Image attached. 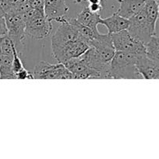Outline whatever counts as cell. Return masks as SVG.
Here are the masks:
<instances>
[{
    "label": "cell",
    "instance_id": "cell-21",
    "mask_svg": "<svg viewBox=\"0 0 159 159\" xmlns=\"http://www.w3.org/2000/svg\"><path fill=\"white\" fill-rule=\"evenodd\" d=\"M43 16H44V13L37 10V9H31V8L28 9L27 11H26L24 13L22 14V17L24 20L25 23H27V22L30 21V20H34V19L37 18V17Z\"/></svg>",
    "mask_w": 159,
    "mask_h": 159
},
{
    "label": "cell",
    "instance_id": "cell-22",
    "mask_svg": "<svg viewBox=\"0 0 159 159\" xmlns=\"http://www.w3.org/2000/svg\"><path fill=\"white\" fill-rule=\"evenodd\" d=\"M31 9H37L44 13V1L43 0H27Z\"/></svg>",
    "mask_w": 159,
    "mask_h": 159
},
{
    "label": "cell",
    "instance_id": "cell-11",
    "mask_svg": "<svg viewBox=\"0 0 159 159\" xmlns=\"http://www.w3.org/2000/svg\"><path fill=\"white\" fill-rule=\"evenodd\" d=\"M44 16L51 21L59 23L68 21L69 8L65 0H43Z\"/></svg>",
    "mask_w": 159,
    "mask_h": 159
},
{
    "label": "cell",
    "instance_id": "cell-24",
    "mask_svg": "<svg viewBox=\"0 0 159 159\" xmlns=\"http://www.w3.org/2000/svg\"><path fill=\"white\" fill-rule=\"evenodd\" d=\"M16 79H34L33 74L30 73L26 68H23V70H21L20 71H19L18 73L16 74Z\"/></svg>",
    "mask_w": 159,
    "mask_h": 159
},
{
    "label": "cell",
    "instance_id": "cell-10",
    "mask_svg": "<svg viewBox=\"0 0 159 159\" xmlns=\"http://www.w3.org/2000/svg\"><path fill=\"white\" fill-rule=\"evenodd\" d=\"M63 64L72 73L75 79H101L100 73L87 65L80 56L68 60Z\"/></svg>",
    "mask_w": 159,
    "mask_h": 159
},
{
    "label": "cell",
    "instance_id": "cell-19",
    "mask_svg": "<svg viewBox=\"0 0 159 159\" xmlns=\"http://www.w3.org/2000/svg\"><path fill=\"white\" fill-rule=\"evenodd\" d=\"M146 56L151 59L159 61V34H154L145 43Z\"/></svg>",
    "mask_w": 159,
    "mask_h": 159
},
{
    "label": "cell",
    "instance_id": "cell-16",
    "mask_svg": "<svg viewBox=\"0 0 159 159\" xmlns=\"http://www.w3.org/2000/svg\"><path fill=\"white\" fill-rule=\"evenodd\" d=\"M149 24L154 31L156 29L157 20L159 18V10L158 1L156 0H146L143 8Z\"/></svg>",
    "mask_w": 159,
    "mask_h": 159
},
{
    "label": "cell",
    "instance_id": "cell-26",
    "mask_svg": "<svg viewBox=\"0 0 159 159\" xmlns=\"http://www.w3.org/2000/svg\"><path fill=\"white\" fill-rule=\"evenodd\" d=\"M104 0H86L88 4H93V3H102Z\"/></svg>",
    "mask_w": 159,
    "mask_h": 159
},
{
    "label": "cell",
    "instance_id": "cell-20",
    "mask_svg": "<svg viewBox=\"0 0 159 159\" xmlns=\"http://www.w3.org/2000/svg\"><path fill=\"white\" fill-rule=\"evenodd\" d=\"M24 68L23 66V64L22 62L21 59H20V56H19V52L16 50V46H14L13 48V57H12V71L13 73L16 74L18 73L19 71H20L21 70H23Z\"/></svg>",
    "mask_w": 159,
    "mask_h": 159
},
{
    "label": "cell",
    "instance_id": "cell-8",
    "mask_svg": "<svg viewBox=\"0 0 159 159\" xmlns=\"http://www.w3.org/2000/svg\"><path fill=\"white\" fill-rule=\"evenodd\" d=\"M60 24L51 37V49L61 48L67 43L82 39L78 30L68 20Z\"/></svg>",
    "mask_w": 159,
    "mask_h": 159
},
{
    "label": "cell",
    "instance_id": "cell-28",
    "mask_svg": "<svg viewBox=\"0 0 159 159\" xmlns=\"http://www.w3.org/2000/svg\"><path fill=\"white\" fill-rule=\"evenodd\" d=\"M158 10H159V1H158Z\"/></svg>",
    "mask_w": 159,
    "mask_h": 159
},
{
    "label": "cell",
    "instance_id": "cell-4",
    "mask_svg": "<svg viewBox=\"0 0 159 159\" xmlns=\"http://www.w3.org/2000/svg\"><path fill=\"white\" fill-rule=\"evenodd\" d=\"M127 31L130 35L145 44L152 35L155 34L149 24L144 10H141L133 17L129 19V26Z\"/></svg>",
    "mask_w": 159,
    "mask_h": 159
},
{
    "label": "cell",
    "instance_id": "cell-14",
    "mask_svg": "<svg viewBox=\"0 0 159 159\" xmlns=\"http://www.w3.org/2000/svg\"><path fill=\"white\" fill-rule=\"evenodd\" d=\"M100 24L107 28L108 34H113L127 30L129 26V20L114 12L110 16L101 18Z\"/></svg>",
    "mask_w": 159,
    "mask_h": 159
},
{
    "label": "cell",
    "instance_id": "cell-9",
    "mask_svg": "<svg viewBox=\"0 0 159 159\" xmlns=\"http://www.w3.org/2000/svg\"><path fill=\"white\" fill-rule=\"evenodd\" d=\"M52 21L48 20L45 16L37 17L26 23L25 33L34 40H43L51 34L52 31Z\"/></svg>",
    "mask_w": 159,
    "mask_h": 159
},
{
    "label": "cell",
    "instance_id": "cell-12",
    "mask_svg": "<svg viewBox=\"0 0 159 159\" xmlns=\"http://www.w3.org/2000/svg\"><path fill=\"white\" fill-rule=\"evenodd\" d=\"M136 67L142 79H159V61L149 58L145 54L138 57Z\"/></svg>",
    "mask_w": 159,
    "mask_h": 159
},
{
    "label": "cell",
    "instance_id": "cell-31",
    "mask_svg": "<svg viewBox=\"0 0 159 159\" xmlns=\"http://www.w3.org/2000/svg\"><path fill=\"white\" fill-rule=\"evenodd\" d=\"M0 8H1V7H0Z\"/></svg>",
    "mask_w": 159,
    "mask_h": 159
},
{
    "label": "cell",
    "instance_id": "cell-13",
    "mask_svg": "<svg viewBox=\"0 0 159 159\" xmlns=\"http://www.w3.org/2000/svg\"><path fill=\"white\" fill-rule=\"evenodd\" d=\"M145 2L146 0H120V7L116 12L129 20L142 10Z\"/></svg>",
    "mask_w": 159,
    "mask_h": 159
},
{
    "label": "cell",
    "instance_id": "cell-7",
    "mask_svg": "<svg viewBox=\"0 0 159 159\" xmlns=\"http://www.w3.org/2000/svg\"><path fill=\"white\" fill-rule=\"evenodd\" d=\"M89 48L90 46L86 42L79 39L61 48H54L52 49V54L57 62L63 64L68 60L81 56Z\"/></svg>",
    "mask_w": 159,
    "mask_h": 159
},
{
    "label": "cell",
    "instance_id": "cell-2",
    "mask_svg": "<svg viewBox=\"0 0 159 159\" xmlns=\"http://www.w3.org/2000/svg\"><path fill=\"white\" fill-rule=\"evenodd\" d=\"M34 79H72V73L62 63L51 64L41 61L35 66L33 72Z\"/></svg>",
    "mask_w": 159,
    "mask_h": 159
},
{
    "label": "cell",
    "instance_id": "cell-1",
    "mask_svg": "<svg viewBox=\"0 0 159 159\" xmlns=\"http://www.w3.org/2000/svg\"><path fill=\"white\" fill-rule=\"evenodd\" d=\"M139 57L130 53L116 51L110 61L112 79H142L136 67Z\"/></svg>",
    "mask_w": 159,
    "mask_h": 159
},
{
    "label": "cell",
    "instance_id": "cell-6",
    "mask_svg": "<svg viewBox=\"0 0 159 159\" xmlns=\"http://www.w3.org/2000/svg\"><path fill=\"white\" fill-rule=\"evenodd\" d=\"M89 46L94 49L98 58L104 64H110L116 53L110 34H101L99 33L90 42Z\"/></svg>",
    "mask_w": 159,
    "mask_h": 159
},
{
    "label": "cell",
    "instance_id": "cell-3",
    "mask_svg": "<svg viewBox=\"0 0 159 159\" xmlns=\"http://www.w3.org/2000/svg\"><path fill=\"white\" fill-rule=\"evenodd\" d=\"M111 35L116 51H124L137 56L146 54L144 43L132 37L127 30H124Z\"/></svg>",
    "mask_w": 159,
    "mask_h": 159
},
{
    "label": "cell",
    "instance_id": "cell-15",
    "mask_svg": "<svg viewBox=\"0 0 159 159\" xmlns=\"http://www.w3.org/2000/svg\"><path fill=\"white\" fill-rule=\"evenodd\" d=\"M101 14L93 12L88 9V7H85L79 14L75 20L79 23L91 28L93 30L99 32L98 30V25L100 24Z\"/></svg>",
    "mask_w": 159,
    "mask_h": 159
},
{
    "label": "cell",
    "instance_id": "cell-25",
    "mask_svg": "<svg viewBox=\"0 0 159 159\" xmlns=\"http://www.w3.org/2000/svg\"><path fill=\"white\" fill-rule=\"evenodd\" d=\"M87 7L91 12L101 13L102 10L103 9V4L102 3H93V4H88Z\"/></svg>",
    "mask_w": 159,
    "mask_h": 159
},
{
    "label": "cell",
    "instance_id": "cell-23",
    "mask_svg": "<svg viewBox=\"0 0 159 159\" xmlns=\"http://www.w3.org/2000/svg\"><path fill=\"white\" fill-rule=\"evenodd\" d=\"M7 34V28H6L5 14L2 9L0 8V37H2Z\"/></svg>",
    "mask_w": 159,
    "mask_h": 159
},
{
    "label": "cell",
    "instance_id": "cell-30",
    "mask_svg": "<svg viewBox=\"0 0 159 159\" xmlns=\"http://www.w3.org/2000/svg\"><path fill=\"white\" fill-rule=\"evenodd\" d=\"M156 1H159V0H156Z\"/></svg>",
    "mask_w": 159,
    "mask_h": 159
},
{
    "label": "cell",
    "instance_id": "cell-5",
    "mask_svg": "<svg viewBox=\"0 0 159 159\" xmlns=\"http://www.w3.org/2000/svg\"><path fill=\"white\" fill-rule=\"evenodd\" d=\"M7 35L15 43L17 51L23 47V40L26 37V23L20 14L4 13Z\"/></svg>",
    "mask_w": 159,
    "mask_h": 159
},
{
    "label": "cell",
    "instance_id": "cell-29",
    "mask_svg": "<svg viewBox=\"0 0 159 159\" xmlns=\"http://www.w3.org/2000/svg\"><path fill=\"white\" fill-rule=\"evenodd\" d=\"M117 1H118V2H120V0H117Z\"/></svg>",
    "mask_w": 159,
    "mask_h": 159
},
{
    "label": "cell",
    "instance_id": "cell-27",
    "mask_svg": "<svg viewBox=\"0 0 159 159\" xmlns=\"http://www.w3.org/2000/svg\"><path fill=\"white\" fill-rule=\"evenodd\" d=\"M82 1H83V0H76V2L79 3V2H82Z\"/></svg>",
    "mask_w": 159,
    "mask_h": 159
},
{
    "label": "cell",
    "instance_id": "cell-18",
    "mask_svg": "<svg viewBox=\"0 0 159 159\" xmlns=\"http://www.w3.org/2000/svg\"><path fill=\"white\" fill-rule=\"evenodd\" d=\"M68 21L74 25L76 27V29L79 31L80 37L82 40L85 42H86L89 45V43L99 34V32H96V31L93 30L91 28L88 27V26H85V25L82 24V23H79L75 19H68Z\"/></svg>",
    "mask_w": 159,
    "mask_h": 159
},
{
    "label": "cell",
    "instance_id": "cell-17",
    "mask_svg": "<svg viewBox=\"0 0 159 159\" xmlns=\"http://www.w3.org/2000/svg\"><path fill=\"white\" fill-rule=\"evenodd\" d=\"M13 56L2 55L0 59V79H16L12 71Z\"/></svg>",
    "mask_w": 159,
    "mask_h": 159
}]
</instances>
